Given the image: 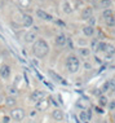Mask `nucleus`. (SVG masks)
Segmentation results:
<instances>
[{
    "label": "nucleus",
    "instance_id": "1",
    "mask_svg": "<svg viewBox=\"0 0 115 123\" xmlns=\"http://www.w3.org/2000/svg\"><path fill=\"white\" fill-rule=\"evenodd\" d=\"M49 51H51V47H49L48 42L45 39H38L32 44V53H34L35 57H38L40 60L47 57L49 55Z\"/></svg>",
    "mask_w": 115,
    "mask_h": 123
},
{
    "label": "nucleus",
    "instance_id": "2",
    "mask_svg": "<svg viewBox=\"0 0 115 123\" xmlns=\"http://www.w3.org/2000/svg\"><path fill=\"white\" fill-rule=\"evenodd\" d=\"M65 66H66V70L70 73V74H76L80 69V61H79V57L74 53L69 55L66 60H65Z\"/></svg>",
    "mask_w": 115,
    "mask_h": 123
},
{
    "label": "nucleus",
    "instance_id": "3",
    "mask_svg": "<svg viewBox=\"0 0 115 123\" xmlns=\"http://www.w3.org/2000/svg\"><path fill=\"white\" fill-rule=\"evenodd\" d=\"M9 117H11L13 121L16 122H22L23 119L26 118V110L23 108H13L11 109V111H9Z\"/></svg>",
    "mask_w": 115,
    "mask_h": 123
},
{
    "label": "nucleus",
    "instance_id": "4",
    "mask_svg": "<svg viewBox=\"0 0 115 123\" xmlns=\"http://www.w3.org/2000/svg\"><path fill=\"white\" fill-rule=\"evenodd\" d=\"M35 14H36V17H38L39 19L45 21V22H52V21L54 19L52 14H49L48 12H45L44 9H40V8H38L36 11H35Z\"/></svg>",
    "mask_w": 115,
    "mask_h": 123
},
{
    "label": "nucleus",
    "instance_id": "5",
    "mask_svg": "<svg viewBox=\"0 0 115 123\" xmlns=\"http://www.w3.org/2000/svg\"><path fill=\"white\" fill-rule=\"evenodd\" d=\"M45 97H47V93H45L44 91H40V89H35V91H32V93L30 95V98L34 104H36L38 101H40V100L45 98Z\"/></svg>",
    "mask_w": 115,
    "mask_h": 123
},
{
    "label": "nucleus",
    "instance_id": "6",
    "mask_svg": "<svg viewBox=\"0 0 115 123\" xmlns=\"http://www.w3.org/2000/svg\"><path fill=\"white\" fill-rule=\"evenodd\" d=\"M48 75H49V78H51L54 83H58V84H63V86L67 84V82L65 80V79L62 78L60 74H57V73L53 71V70H48Z\"/></svg>",
    "mask_w": 115,
    "mask_h": 123
},
{
    "label": "nucleus",
    "instance_id": "7",
    "mask_svg": "<svg viewBox=\"0 0 115 123\" xmlns=\"http://www.w3.org/2000/svg\"><path fill=\"white\" fill-rule=\"evenodd\" d=\"M23 40L26 44H34L35 42L38 40V34L36 31H32V30H30V31H27L23 36Z\"/></svg>",
    "mask_w": 115,
    "mask_h": 123
},
{
    "label": "nucleus",
    "instance_id": "8",
    "mask_svg": "<svg viewBox=\"0 0 115 123\" xmlns=\"http://www.w3.org/2000/svg\"><path fill=\"white\" fill-rule=\"evenodd\" d=\"M61 11L65 13V14H71L74 12V6H73V3L70 0H63L61 3Z\"/></svg>",
    "mask_w": 115,
    "mask_h": 123
},
{
    "label": "nucleus",
    "instance_id": "9",
    "mask_svg": "<svg viewBox=\"0 0 115 123\" xmlns=\"http://www.w3.org/2000/svg\"><path fill=\"white\" fill-rule=\"evenodd\" d=\"M49 100L48 98H43L40 100V101H38L36 104H35V110L36 111H45V110H48V108H49Z\"/></svg>",
    "mask_w": 115,
    "mask_h": 123
},
{
    "label": "nucleus",
    "instance_id": "10",
    "mask_svg": "<svg viewBox=\"0 0 115 123\" xmlns=\"http://www.w3.org/2000/svg\"><path fill=\"white\" fill-rule=\"evenodd\" d=\"M52 118H53L57 123H62V121H63V118H65L63 110H62V109H60V108L53 109V111H52Z\"/></svg>",
    "mask_w": 115,
    "mask_h": 123
},
{
    "label": "nucleus",
    "instance_id": "11",
    "mask_svg": "<svg viewBox=\"0 0 115 123\" xmlns=\"http://www.w3.org/2000/svg\"><path fill=\"white\" fill-rule=\"evenodd\" d=\"M67 36L63 34V32H61V34H58V35H56V38H54V43H56V45H58V47H65V45L67 44Z\"/></svg>",
    "mask_w": 115,
    "mask_h": 123
},
{
    "label": "nucleus",
    "instance_id": "12",
    "mask_svg": "<svg viewBox=\"0 0 115 123\" xmlns=\"http://www.w3.org/2000/svg\"><path fill=\"white\" fill-rule=\"evenodd\" d=\"M21 21H22V25H23L25 27H31V26L34 25V18H32V16L27 14V13H22Z\"/></svg>",
    "mask_w": 115,
    "mask_h": 123
},
{
    "label": "nucleus",
    "instance_id": "13",
    "mask_svg": "<svg viewBox=\"0 0 115 123\" xmlns=\"http://www.w3.org/2000/svg\"><path fill=\"white\" fill-rule=\"evenodd\" d=\"M92 16H93V8L92 6H84L83 9L80 11V17L81 19H85V21H88Z\"/></svg>",
    "mask_w": 115,
    "mask_h": 123
},
{
    "label": "nucleus",
    "instance_id": "14",
    "mask_svg": "<svg viewBox=\"0 0 115 123\" xmlns=\"http://www.w3.org/2000/svg\"><path fill=\"white\" fill-rule=\"evenodd\" d=\"M0 76L3 79H8L11 76V66L8 64H3L0 66Z\"/></svg>",
    "mask_w": 115,
    "mask_h": 123
},
{
    "label": "nucleus",
    "instance_id": "15",
    "mask_svg": "<svg viewBox=\"0 0 115 123\" xmlns=\"http://www.w3.org/2000/svg\"><path fill=\"white\" fill-rule=\"evenodd\" d=\"M81 32H83V35L87 36V38H92V36L94 35V32H96V29L92 27L89 25H84L83 27H81Z\"/></svg>",
    "mask_w": 115,
    "mask_h": 123
},
{
    "label": "nucleus",
    "instance_id": "16",
    "mask_svg": "<svg viewBox=\"0 0 115 123\" xmlns=\"http://www.w3.org/2000/svg\"><path fill=\"white\" fill-rule=\"evenodd\" d=\"M78 53H79V56L80 57H83V58H88L91 56V48H88V47H79L78 48Z\"/></svg>",
    "mask_w": 115,
    "mask_h": 123
},
{
    "label": "nucleus",
    "instance_id": "17",
    "mask_svg": "<svg viewBox=\"0 0 115 123\" xmlns=\"http://www.w3.org/2000/svg\"><path fill=\"white\" fill-rule=\"evenodd\" d=\"M4 102H5V105L8 106V108H11V109L16 108V105H17V100H16V97L14 96H9V95L4 98Z\"/></svg>",
    "mask_w": 115,
    "mask_h": 123
},
{
    "label": "nucleus",
    "instance_id": "18",
    "mask_svg": "<svg viewBox=\"0 0 115 123\" xmlns=\"http://www.w3.org/2000/svg\"><path fill=\"white\" fill-rule=\"evenodd\" d=\"M104 55L106 56V57H113V56L115 55V45L107 43V44H106V49H105Z\"/></svg>",
    "mask_w": 115,
    "mask_h": 123
},
{
    "label": "nucleus",
    "instance_id": "19",
    "mask_svg": "<svg viewBox=\"0 0 115 123\" xmlns=\"http://www.w3.org/2000/svg\"><path fill=\"white\" fill-rule=\"evenodd\" d=\"M107 104H109V97H107L106 95H101L98 96V106H101V108H107Z\"/></svg>",
    "mask_w": 115,
    "mask_h": 123
},
{
    "label": "nucleus",
    "instance_id": "20",
    "mask_svg": "<svg viewBox=\"0 0 115 123\" xmlns=\"http://www.w3.org/2000/svg\"><path fill=\"white\" fill-rule=\"evenodd\" d=\"M113 5V0H98V6L102 9H110Z\"/></svg>",
    "mask_w": 115,
    "mask_h": 123
},
{
    "label": "nucleus",
    "instance_id": "21",
    "mask_svg": "<svg viewBox=\"0 0 115 123\" xmlns=\"http://www.w3.org/2000/svg\"><path fill=\"white\" fill-rule=\"evenodd\" d=\"M73 6H74V11H81L84 8V1L83 0H74L73 3Z\"/></svg>",
    "mask_w": 115,
    "mask_h": 123
},
{
    "label": "nucleus",
    "instance_id": "22",
    "mask_svg": "<svg viewBox=\"0 0 115 123\" xmlns=\"http://www.w3.org/2000/svg\"><path fill=\"white\" fill-rule=\"evenodd\" d=\"M114 16V11L113 9H104L102 11V18L104 19H106V18H110V17H113Z\"/></svg>",
    "mask_w": 115,
    "mask_h": 123
},
{
    "label": "nucleus",
    "instance_id": "23",
    "mask_svg": "<svg viewBox=\"0 0 115 123\" xmlns=\"http://www.w3.org/2000/svg\"><path fill=\"white\" fill-rule=\"evenodd\" d=\"M79 122H80V123L89 122V121H88V117H87V111H85V110H80V113H79Z\"/></svg>",
    "mask_w": 115,
    "mask_h": 123
},
{
    "label": "nucleus",
    "instance_id": "24",
    "mask_svg": "<svg viewBox=\"0 0 115 123\" xmlns=\"http://www.w3.org/2000/svg\"><path fill=\"white\" fill-rule=\"evenodd\" d=\"M6 89H8V95H9V96H16V95H18V91H19V89L16 87V86H13V84L9 86Z\"/></svg>",
    "mask_w": 115,
    "mask_h": 123
},
{
    "label": "nucleus",
    "instance_id": "25",
    "mask_svg": "<svg viewBox=\"0 0 115 123\" xmlns=\"http://www.w3.org/2000/svg\"><path fill=\"white\" fill-rule=\"evenodd\" d=\"M106 44H107L106 42H101V40H100V43H98V45H97V48H96V51L104 53L105 49H106Z\"/></svg>",
    "mask_w": 115,
    "mask_h": 123
},
{
    "label": "nucleus",
    "instance_id": "26",
    "mask_svg": "<svg viewBox=\"0 0 115 123\" xmlns=\"http://www.w3.org/2000/svg\"><path fill=\"white\" fill-rule=\"evenodd\" d=\"M109 91H110V83H109V80H106L102 84V87H101V92L105 95V93H107Z\"/></svg>",
    "mask_w": 115,
    "mask_h": 123
},
{
    "label": "nucleus",
    "instance_id": "27",
    "mask_svg": "<svg viewBox=\"0 0 115 123\" xmlns=\"http://www.w3.org/2000/svg\"><path fill=\"white\" fill-rule=\"evenodd\" d=\"M104 21H105V24L109 26V27H115V19H114V16H113V17H110V18L104 19Z\"/></svg>",
    "mask_w": 115,
    "mask_h": 123
},
{
    "label": "nucleus",
    "instance_id": "28",
    "mask_svg": "<svg viewBox=\"0 0 115 123\" xmlns=\"http://www.w3.org/2000/svg\"><path fill=\"white\" fill-rule=\"evenodd\" d=\"M107 108H109V110H110V111H114V110H115V98H114V100H109Z\"/></svg>",
    "mask_w": 115,
    "mask_h": 123
},
{
    "label": "nucleus",
    "instance_id": "29",
    "mask_svg": "<svg viewBox=\"0 0 115 123\" xmlns=\"http://www.w3.org/2000/svg\"><path fill=\"white\" fill-rule=\"evenodd\" d=\"M88 24L87 25H89V26H92V27H94V26H96V24H97V19H96V17H93V16H92V17L88 19Z\"/></svg>",
    "mask_w": 115,
    "mask_h": 123
},
{
    "label": "nucleus",
    "instance_id": "30",
    "mask_svg": "<svg viewBox=\"0 0 115 123\" xmlns=\"http://www.w3.org/2000/svg\"><path fill=\"white\" fill-rule=\"evenodd\" d=\"M109 83H110V91L109 92H115V80L114 79H109Z\"/></svg>",
    "mask_w": 115,
    "mask_h": 123
},
{
    "label": "nucleus",
    "instance_id": "31",
    "mask_svg": "<svg viewBox=\"0 0 115 123\" xmlns=\"http://www.w3.org/2000/svg\"><path fill=\"white\" fill-rule=\"evenodd\" d=\"M98 43H100V40L94 38V40H92V43H91V45H92V48H91V49H94V51H96V48H97Z\"/></svg>",
    "mask_w": 115,
    "mask_h": 123
},
{
    "label": "nucleus",
    "instance_id": "32",
    "mask_svg": "<svg viewBox=\"0 0 115 123\" xmlns=\"http://www.w3.org/2000/svg\"><path fill=\"white\" fill-rule=\"evenodd\" d=\"M94 111H96V113H98V114H104V113H105V109L97 105V106H94Z\"/></svg>",
    "mask_w": 115,
    "mask_h": 123
},
{
    "label": "nucleus",
    "instance_id": "33",
    "mask_svg": "<svg viewBox=\"0 0 115 123\" xmlns=\"http://www.w3.org/2000/svg\"><path fill=\"white\" fill-rule=\"evenodd\" d=\"M11 122H12V118L9 115H4L1 119V123H11Z\"/></svg>",
    "mask_w": 115,
    "mask_h": 123
},
{
    "label": "nucleus",
    "instance_id": "34",
    "mask_svg": "<svg viewBox=\"0 0 115 123\" xmlns=\"http://www.w3.org/2000/svg\"><path fill=\"white\" fill-rule=\"evenodd\" d=\"M85 111H87V117H88V121H91V119H92V115H93V113H92L93 110H92L91 108H88V109H85Z\"/></svg>",
    "mask_w": 115,
    "mask_h": 123
},
{
    "label": "nucleus",
    "instance_id": "35",
    "mask_svg": "<svg viewBox=\"0 0 115 123\" xmlns=\"http://www.w3.org/2000/svg\"><path fill=\"white\" fill-rule=\"evenodd\" d=\"M29 115H30L31 118H34L35 115H36V110H35V109H34V110H31V111H30V114H29Z\"/></svg>",
    "mask_w": 115,
    "mask_h": 123
},
{
    "label": "nucleus",
    "instance_id": "36",
    "mask_svg": "<svg viewBox=\"0 0 115 123\" xmlns=\"http://www.w3.org/2000/svg\"><path fill=\"white\" fill-rule=\"evenodd\" d=\"M84 68H85V69H88V70H91V69H92V65H91V64H87V62H85V64H84Z\"/></svg>",
    "mask_w": 115,
    "mask_h": 123
},
{
    "label": "nucleus",
    "instance_id": "37",
    "mask_svg": "<svg viewBox=\"0 0 115 123\" xmlns=\"http://www.w3.org/2000/svg\"><path fill=\"white\" fill-rule=\"evenodd\" d=\"M83 1H88V3H92L93 0H83Z\"/></svg>",
    "mask_w": 115,
    "mask_h": 123
},
{
    "label": "nucleus",
    "instance_id": "38",
    "mask_svg": "<svg viewBox=\"0 0 115 123\" xmlns=\"http://www.w3.org/2000/svg\"><path fill=\"white\" fill-rule=\"evenodd\" d=\"M113 119H114V123H115V115H113Z\"/></svg>",
    "mask_w": 115,
    "mask_h": 123
},
{
    "label": "nucleus",
    "instance_id": "39",
    "mask_svg": "<svg viewBox=\"0 0 115 123\" xmlns=\"http://www.w3.org/2000/svg\"><path fill=\"white\" fill-rule=\"evenodd\" d=\"M114 19H115V12H114Z\"/></svg>",
    "mask_w": 115,
    "mask_h": 123
},
{
    "label": "nucleus",
    "instance_id": "40",
    "mask_svg": "<svg viewBox=\"0 0 115 123\" xmlns=\"http://www.w3.org/2000/svg\"><path fill=\"white\" fill-rule=\"evenodd\" d=\"M85 123H89V122H85Z\"/></svg>",
    "mask_w": 115,
    "mask_h": 123
},
{
    "label": "nucleus",
    "instance_id": "41",
    "mask_svg": "<svg viewBox=\"0 0 115 123\" xmlns=\"http://www.w3.org/2000/svg\"><path fill=\"white\" fill-rule=\"evenodd\" d=\"M0 123H1V122H0Z\"/></svg>",
    "mask_w": 115,
    "mask_h": 123
}]
</instances>
